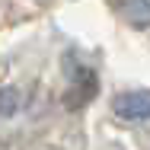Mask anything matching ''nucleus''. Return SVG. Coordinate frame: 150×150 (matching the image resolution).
<instances>
[{"mask_svg":"<svg viewBox=\"0 0 150 150\" xmlns=\"http://www.w3.org/2000/svg\"><path fill=\"white\" fill-rule=\"evenodd\" d=\"M112 109H115V115L125 118V121H144V118H150V93L147 90L121 93V96H115Z\"/></svg>","mask_w":150,"mask_h":150,"instance_id":"1","label":"nucleus"},{"mask_svg":"<svg viewBox=\"0 0 150 150\" xmlns=\"http://www.w3.org/2000/svg\"><path fill=\"white\" fill-rule=\"evenodd\" d=\"M121 16L137 29L150 26V0H121Z\"/></svg>","mask_w":150,"mask_h":150,"instance_id":"2","label":"nucleus"}]
</instances>
